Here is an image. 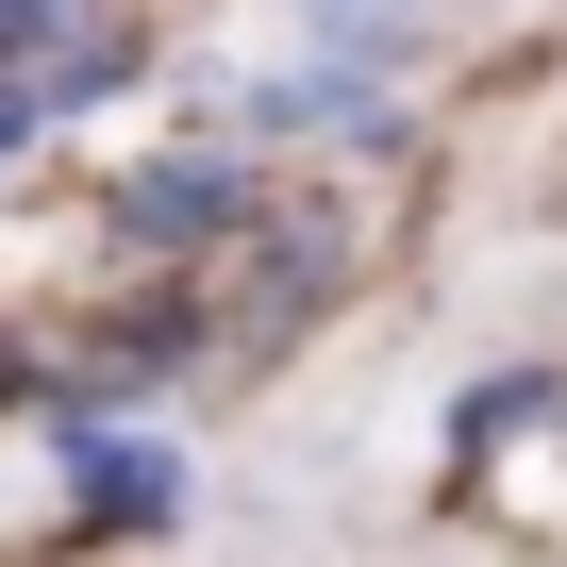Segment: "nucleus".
Returning a JSON list of instances; mask_svg holds the SVG:
<instances>
[{
	"mask_svg": "<svg viewBox=\"0 0 567 567\" xmlns=\"http://www.w3.org/2000/svg\"><path fill=\"white\" fill-rule=\"evenodd\" d=\"M217 234H250V167H234V151H167V167L117 184V250H134V267H184V250H217Z\"/></svg>",
	"mask_w": 567,
	"mask_h": 567,
	"instance_id": "obj_1",
	"label": "nucleus"
},
{
	"mask_svg": "<svg viewBox=\"0 0 567 567\" xmlns=\"http://www.w3.org/2000/svg\"><path fill=\"white\" fill-rule=\"evenodd\" d=\"M84 451V534H151V517H184V467L167 451H101V434H68Z\"/></svg>",
	"mask_w": 567,
	"mask_h": 567,
	"instance_id": "obj_2",
	"label": "nucleus"
},
{
	"mask_svg": "<svg viewBox=\"0 0 567 567\" xmlns=\"http://www.w3.org/2000/svg\"><path fill=\"white\" fill-rule=\"evenodd\" d=\"M51 18H84V0H0V68H34V34Z\"/></svg>",
	"mask_w": 567,
	"mask_h": 567,
	"instance_id": "obj_3",
	"label": "nucleus"
}]
</instances>
